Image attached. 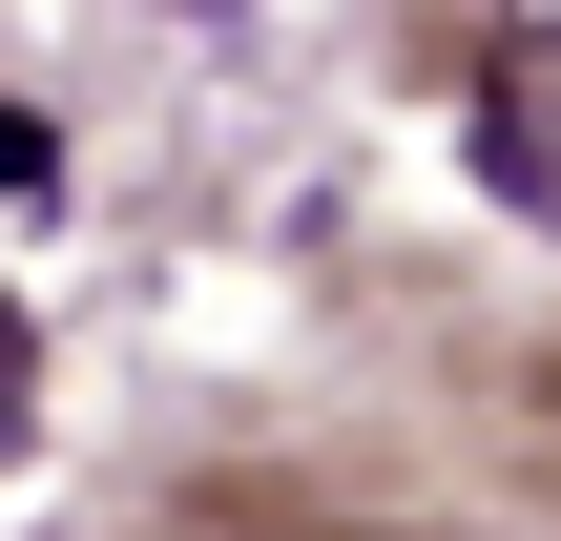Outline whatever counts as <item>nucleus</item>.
I'll list each match as a JSON object with an SVG mask.
<instances>
[{
	"mask_svg": "<svg viewBox=\"0 0 561 541\" xmlns=\"http://www.w3.org/2000/svg\"><path fill=\"white\" fill-rule=\"evenodd\" d=\"M520 63H541V83H561V21H541V42H520Z\"/></svg>",
	"mask_w": 561,
	"mask_h": 541,
	"instance_id": "nucleus-1",
	"label": "nucleus"
}]
</instances>
